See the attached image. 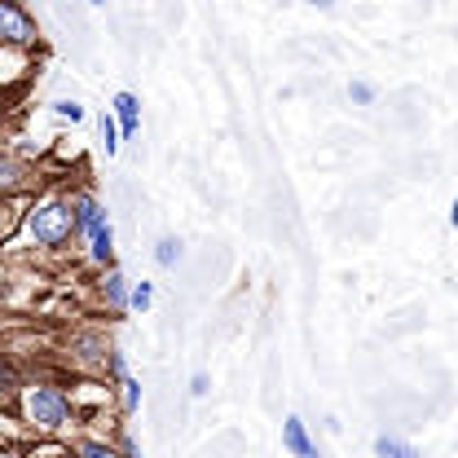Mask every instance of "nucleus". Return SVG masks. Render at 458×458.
I'll use <instances>...</instances> for the list:
<instances>
[{"label": "nucleus", "instance_id": "nucleus-1", "mask_svg": "<svg viewBox=\"0 0 458 458\" xmlns=\"http://www.w3.org/2000/svg\"><path fill=\"white\" fill-rule=\"evenodd\" d=\"M13 410L18 419L31 428V437H62L71 441L75 437V410H71V393L62 379H49V375H31L18 384L13 393Z\"/></svg>", "mask_w": 458, "mask_h": 458}, {"label": "nucleus", "instance_id": "nucleus-2", "mask_svg": "<svg viewBox=\"0 0 458 458\" xmlns=\"http://www.w3.org/2000/svg\"><path fill=\"white\" fill-rule=\"evenodd\" d=\"M18 233L40 247V251H62L66 242H75V221H71V190L66 185H45L27 199L22 208V225Z\"/></svg>", "mask_w": 458, "mask_h": 458}, {"label": "nucleus", "instance_id": "nucleus-3", "mask_svg": "<svg viewBox=\"0 0 458 458\" xmlns=\"http://www.w3.org/2000/svg\"><path fill=\"white\" fill-rule=\"evenodd\" d=\"M0 45L27 49V54L40 49V27H36V18L27 13L22 0H0Z\"/></svg>", "mask_w": 458, "mask_h": 458}, {"label": "nucleus", "instance_id": "nucleus-4", "mask_svg": "<svg viewBox=\"0 0 458 458\" xmlns=\"http://www.w3.org/2000/svg\"><path fill=\"white\" fill-rule=\"evenodd\" d=\"M40 190V172L18 150H0V199H31Z\"/></svg>", "mask_w": 458, "mask_h": 458}, {"label": "nucleus", "instance_id": "nucleus-5", "mask_svg": "<svg viewBox=\"0 0 458 458\" xmlns=\"http://www.w3.org/2000/svg\"><path fill=\"white\" fill-rule=\"evenodd\" d=\"M71 221H75V242H89L98 229L111 221L106 208H102V199H98V190H89V185H75L71 190Z\"/></svg>", "mask_w": 458, "mask_h": 458}, {"label": "nucleus", "instance_id": "nucleus-6", "mask_svg": "<svg viewBox=\"0 0 458 458\" xmlns=\"http://www.w3.org/2000/svg\"><path fill=\"white\" fill-rule=\"evenodd\" d=\"M31 75H36V54L0 45V93H4V98H13L18 89H27Z\"/></svg>", "mask_w": 458, "mask_h": 458}, {"label": "nucleus", "instance_id": "nucleus-7", "mask_svg": "<svg viewBox=\"0 0 458 458\" xmlns=\"http://www.w3.org/2000/svg\"><path fill=\"white\" fill-rule=\"evenodd\" d=\"M111 119H114V128H119V141H132L141 132V102H137V93L119 89L111 98Z\"/></svg>", "mask_w": 458, "mask_h": 458}, {"label": "nucleus", "instance_id": "nucleus-8", "mask_svg": "<svg viewBox=\"0 0 458 458\" xmlns=\"http://www.w3.org/2000/svg\"><path fill=\"white\" fill-rule=\"evenodd\" d=\"M31 441H36V437H31V428L18 419V410H13V405H0V454H22Z\"/></svg>", "mask_w": 458, "mask_h": 458}, {"label": "nucleus", "instance_id": "nucleus-9", "mask_svg": "<svg viewBox=\"0 0 458 458\" xmlns=\"http://www.w3.org/2000/svg\"><path fill=\"white\" fill-rule=\"evenodd\" d=\"M98 295H102V304H106L111 313H128V278H123L119 265L98 269Z\"/></svg>", "mask_w": 458, "mask_h": 458}, {"label": "nucleus", "instance_id": "nucleus-10", "mask_svg": "<svg viewBox=\"0 0 458 458\" xmlns=\"http://www.w3.org/2000/svg\"><path fill=\"white\" fill-rule=\"evenodd\" d=\"M283 450L291 458H322V450L313 445V437H309V428H304L300 414H286L283 419Z\"/></svg>", "mask_w": 458, "mask_h": 458}, {"label": "nucleus", "instance_id": "nucleus-11", "mask_svg": "<svg viewBox=\"0 0 458 458\" xmlns=\"http://www.w3.org/2000/svg\"><path fill=\"white\" fill-rule=\"evenodd\" d=\"M71 454L75 458H123L114 437H98V432H75L71 437Z\"/></svg>", "mask_w": 458, "mask_h": 458}, {"label": "nucleus", "instance_id": "nucleus-12", "mask_svg": "<svg viewBox=\"0 0 458 458\" xmlns=\"http://www.w3.org/2000/svg\"><path fill=\"white\" fill-rule=\"evenodd\" d=\"M84 247H89V260H93L98 269H106V265H114V225H111V221H106V225L98 229V233H93V238H89Z\"/></svg>", "mask_w": 458, "mask_h": 458}, {"label": "nucleus", "instance_id": "nucleus-13", "mask_svg": "<svg viewBox=\"0 0 458 458\" xmlns=\"http://www.w3.org/2000/svg\"><path fill=\"white\" fill-rule=\"evenodd\" d=\"M375 458H423L414 441H405L397 432H379L375 437Z\"/></svg>", "mask_w": 458, "mask_h": 458}, {"label": "nucleus", "instance_id": "nucleus-14", "mask_svg": "<svg viewBox=\"0 0 458 458\" xmlns=\"http://www.w3.org/2000/svg\"><path fill=\"white\" fill-rule=\"evenodd\" d=\"M181 260H185V242H181L176 233H164V238L155 242V265H159V269H176Z\"/></svg>", "mask_w": 458, "mask_h": 458}, {"label": "nucleus", "instance_id": "nucleus-15", "mask_svg": "<svg viewBox=\"0 0 458 458\" xmlns=\"http://www.w3.org/2000/svg\"><path fill=\"white\" fill-rule=\"evenodd\" d=\"M114 401H119V414H137V405H141V379L137 375H123L114 384Z\"/></svg>", "mask_w": 458, "mask_h": 458}, {"label": "nucleus", "instance_id": "nucleus-16", "mask_svg": "<svg viewBox=\"0 0 458 458\" xmlns=\"http://www.w3.org/2000/svg\"><path fill=\"white\" fill-rule=\"evenodd\" d=\"M18 384H22V375H18V366L0 352V405H13V393H18Z\"/></svg>", "mask_w": 458, "mask_h": 458}, {"label": "nucleus", "instance_id": "nucleus-17", "mask_svg": "<svg viewBox=\"0 0 458 458\" xmlns=\"http://www.w3.org/2000/svg\"><path fill=\"white\" fill-rule=\"evenodd\" d=\"M128 309L132 313H150L155 309V283H128Z\"/></svg>", "mask_w": 458, "mask_h": 458}, {"label": "nucleus", "instance_id": "nucleus-18", "mask_svg": "<svg viewBox=\"0 0 458 458\" xmlns=\"http://www.w3.org/2000/svg\"><path fill=\"white\" fill-rule=\"evenodd\" d=\"M98 137H102V150H106V155H119V150H123V141H119V128H114L111 111L98 114Z\"/></svg>", "mask_w": 458, "mask_h": 458}, {"label": "nucleus", "instance_id": "nucleus-19", "mask_svg": "<svg viewBox=\"0 0 458 458\" xmlns=\"http://www.w3.org/2000/svg\"><path fill=\"white\" fill-rule=\"evenodd\" d=\"M102 375H106V384H119V379L128 375V357H123V348H106V357H102Z\"/></svg>", "mask_w": 458, "mask_h": 458}, {"label": "nucleus", "instance_id": "nucleus-20", "mask_svg": "<svg viewBox=\"0 0 458 458\" xmlns=\"http://www.w3.org/2000/svg\"><path fill=\"white\" fill-rule=\"evenodd\" d=\"M49 111H54V119H62V123H84V119H89V111H84L75 98H57Z\"/></svg>", "mask_w": 458, "mask_h": 458}, {"label": "nucleus", "instance_id": "nucleus-21", "mask_svg": "<svg viewBox=\"0 0 458 458\" xmlns=\"http://www.w3.org/2000/svg\"><path fill=\"white\" fill-rule=\"evenodd\" d=\"M375 98H379L375 84H366V80H352V84H348V102H352V106H375Z\"/></svg>", "mask_w": 458, "mask_h": 458}, {"label": "nucleus", "instance_id": "nucleus-22", "mask_svg": "<svg viewBox=\"0 0 458 458\" xmlns=\"http://www.w3.org/2000/svg\"><path fill=\"white\" fill-rule=\"evenodd\" d=\"M208 393H212V379H208V370H194V375H190V397L203 401Z\"/></svg>", "mask_w": 458, "mask_h": 458}, {"label": "nucleus", "instance_id": "nucleus-23", "mask_svg": "<svg viewBox=\"0 0 458 458\" xmlns=\"http://www.w3.org/2000/svg\"><path fill=\"white\" fill-rule=\"evenodd\" d=\"M304 4H313V9H331L335 0H304Z\"/></svg>", "mask_w": 458, "mask_h": 458}, {"label": "nucleus", "instance_id": "nucleus-24", "mask_svg": "<svg viewBox=\"0 0 458 458\" xmlns=\"http://www.w3.org/2000/svg\"><path fill=\"white\" fill-rule=\"evenodd\" d=\"M84 4H89V9H106V0H84Z\"/></svg>", "mask_w": 458, "mask_h": 458}, {"label": "nucleus", "instance_id": "nucleus-25", "mask_svg": "<svg viewBox=\"0 0 458 458\" xmlns=\"http://www.w3.org/2000/svg\"><path fill=\"white\" fill-rule=\"evenodd\" d=\"M4 102H9V98H4V93H0V114H4Z\"/></svg>", "mask_w": 458, "mask_h": 458}]
</instances>
